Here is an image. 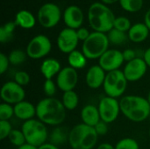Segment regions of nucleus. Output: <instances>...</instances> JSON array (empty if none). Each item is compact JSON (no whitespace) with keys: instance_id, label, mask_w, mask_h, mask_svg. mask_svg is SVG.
Instances as JSON below:
<instances>
[{"instance_id":"nucleus-1","label":"nucleus","mask_w":150,"mask_h":149,"mask_svg":"<svg viewBox=\"0 0 150 149\" xmlns=\"http://www.w3.org/2000/svg\"><path fill=\"white\" fill-rule=\"evenodd\" d=\"M36 116L45 125L60 126L66 118V108L55 97L41 99L36 105Z\"/></svg>"},{"instance_id":"nucleus-2","label":"nucleus","mask_w":150,"mask_h":149,"mask_svg":"<svg viewBox=\"0 0 150 149\" xmlns=\"http://www.w3.org/2000/svg\"><path fill=\"white\" fill-rule=\"evenodd\" d=\"M120 112L133 122H142L150 115V105L147 98L140 96H125L120 100Z\"/></svg>"},{"instance_id":"nucleus-3","label":"nucleus","mask_w":150,"mask_h":149,"mask_svg":"<svg viewBox=\"0 0 150 149\" xmlns=\"http://www.w3.org/2000/svg\"><path fill=\"white\" fill-rule=\"evenodd\" d=\"M88 20L94 32L105 33L113 28L115 16L105 4L97 2L88 10Z\"/></svg>"},{"instance_id":"nucleus-4","label":"nucleus","mask_w":150,"mask_h":149,"mask_svg":"<svg viewBox=\"0 0 150 149\" xmlns=\"http://www.w3.org/2000/svg\"><path fill=\"white\" fill-rule=\"evenodd\" d=\"M98 135L95 128L83 123L75 126L69 134V144L72 149H92L97 144Z\"/></svg>"},{"instance_id":"nucleus-5","label":"nucleus","mask_w":150,"mask_h":149,"mask_svg":"<svg viewBox=\"0 0 150 149\" xmlns=\"http://www.w3.org/2000/svg\"><path fill=\"white\" fill-rule=\"evenodd\" d=\"M109 40L105 33L93 32L90 37L83 42L82 52L87 59H99L107 50L109 47Z\"/></svg>"},{"instance_id":"nucleus-6","label":"nucleus","mask_w":150,"mask_h":149,"mask_svg":"<svg viewBox=\"0 0 150 149\" xmlns=\"http://www.w3.org/2000/svg\"><path fill=\"white\" fill-rule=\"evenodd\" d=\"M21 131L23 132L26 142L37 148L47 143L48 138L46 125L39 119H29L23 123Z\"/></svg>"},{"instance_id":"nucleus-7","label":"nucleus","mask_w":150,"mask_h":149,"mask_svg":"<svg viewBox=\"0 0 150 149\" xmlns=\"http://www.w3.org/2000/svg\"><path fill=\"white\" fill-rule=\"evenodd\" d=\"M127 82L123 71L117 69L106 73L103 88L108 97L118 98L125 93Z\"/></svg>"},{"instance_id":"nucleus-8","label":"nucleus","mask_w":150,"mask_h":149,"mask_svg":"<svg viewBox=\"0 0 150 149\" xmlns=\"http://www.w3.org/2000/svg\"><path fill=\"white\" fill-rule=\"evenodd\" d=\"M52 49V43L46 35L33 37L26 47V54L31 59L39 60L47 55Z\"/></svg>"},{"instance_id":"nucleus-9","label":"nucleus","mask_w":150,"mask_h":149,"mask_svg":"<svg viewBox=\"0 0 150 149\" xmlns=\"http://www.w3.org/2000/svg\"><path fill=\"white\" fill-rule=\"evenodd\" d=\"M61 17V9L54 3H46L38 11V20L45 28L55 26L59 23Z\"/></svg>"},{"instance_id":"nucleus-10","label":"nucleus","mask_w":150,"mask_h":149,"mask_svg":"<svg viewBox=\"0 0 150 149\" xmlns=\"http://www.w3.org/2000/svg\"><path fill=\"white\" fill-rule=\"evenodd\" d=\"M98 108L101 120L107 124L114 122L120 112V101L117 98H113L108 96L103 97L99 101Z\"/></svg>"},{"instance_id":"nucleus-11","label":"nucleus","mask_w":150,"mask_h":149,"mask_svg":"<svg viewBox=\"0 0 150 149\" xmlns=\"http://www.w3.org/2000/svg\"><path fill=\"white\" fill-rule=\"evenodd\" d=\"M0 96L4 103L9 105H17L24 101L25 97V90L22 86L14 81H9L3 84L0 91Z\"/></svg>"},{"instance_id":"nucleus-12","label":"nucleus","mask_w":150,"mask_h":149,"mask_svg":"<svg viewBox=\"0 0 150 149\" xmlns=\"http://www.w3.org/2000/svg\"><path fill=\"white\" fill-rule=\"evenodd\" d=\"M79 39L76 31L71 28H64L62 30L57 38V46L61 52L70 54L75 51L78 45Z\"/></svg>"},{"instance_id":"nucleus-13","label":"nucleus","mask_w":150,"mask_h":149,"mask_svg":"<svg viewBox=\"0 0 150 149\" xmlns=\"http://www.w3.org/2000/svg\"><path fill=\"white\" fill-rule=\"evenodd\" d=\"M125 61L123 53L117 49H108L99 59V66L105 71L110 72L119 69Z\"/></svg>"},{"instance_id":"nucleus-14","label":"nucleus","mask_w":150,"mask_h":149,"mask_svg":"<svg viewBox=\"0 0 150 149\" xmlns=\"http://www.w3.org/2000/svg\"><path fill=\"white\" fill-rule=\"evenodd\" d=\"M78 82V73L71 67L62 68L56 77L57 87L63 92L74 90Z\"/></svg>"},{"instance_id":"nucleus-15","label":"nucleus","mask_w":150,"mask_h":149,"mask_svg":"<svg viewBox=\"0 0 150 149\" xmlns=\"http://www.w3.org/2000/svg\"><path fill=\"white\" fill-rule=\"evenodd\" d=\"M148 65L143 58L137 57L127 62L123 73L128 82H136L142 79L147 72Z\"/></svg>"},{"instance_id":"nucleus-16","label":"nucleus","mask_w":150,"mask_h":149,"mask_svg":"<svg viewBox=\"0 0 150 149\" xmlns=\"http://www.w3.org/2000/svg\"><path fill=\"white\" fill-rule=\"evenodd\" d=\"M63 20L69 28L79 29L83 22V11L76 5H70L64 11Z\"/></svg>"},{"instance_id":"nucleus-17","label":"nucleus","mask_w":150,"mask_h":149,"mask_svg":"<svg viewBox=\"0 0 150 149\" xmlns=\"http://www.w3.org/2000/svg\"><path fill=\"white\" fill-rule=\"evenodd\" d=\"M106 76L105 71L99 66L94 65L89 68L86 74V84L89 88L96 90L104 85L105 79Z\"/></svg>"},{"instance_id":"nucleus-18","label":"nucleus","mask_w":150,"mask_h":149,"mask_svg":"<svg viewBox=\"0 0 150 149\" xmlns=\"http://www.w3.org/2000/svg\"><path fill=\"white\" fill-rule=\"evenodd\" d=\"M14 115L21 120H29L36 115V106L28 101H22L14 105Z\"/></svg>"},{"instance_id":"nucleus-19","label":"nucleus","mask_w":150,"mask_h":149,"mask_svg":"<svg viewBox=\"0 0 150 149\" xmlns=\"http://www.w3.org/2000/svg\"><path fill=\"white\" fill-rule=\"evenodd\" d=\"M81 119L83 124L94 127L99 121H101L98 108L93 105H85L81 111Z\"/></svg>"},{"instance_id":"nucleus-20","label":"nucleus","mask_w":150,"mask_h":149,"mask_svg":"<svg viewBox=\"0 0 150 149\" xmlns=\"http://www.w3.org/2000/svg\"><path fill=\"white\" fill-rule=\"evenodd\" d=\"M62 70L61 63L54 58H48L43 61L40 66V72L46 80H52Z\"/></svg>"},{"instance_id":"nucleus-21","label":"nucleus","mask_w":150,"mask_h":149,"mask_svg":"<svg viewBox=\"0 0 150 149\" xmlns=\"http://www.w3.org/2000/svg\"><path fill=\"white\" fill-rule=\"evenodd\" d=\"M128 39L135 43L144 41L149 35V29L145 23H136L133 25L128 31Z\"/></svg>"},{"instance_id":"nucleus-22","label":"nucleus","mask_w":150,"mask_h":149,"mask_svg":"<svg viewBox=\"0 0 150 149\" xmlns=\"http://www.w3.org/2000/svg\"><path fill=\"white\" fill-rule=\"evenodd\" d=\"M15 23L24 29H31L35 25V18L29 11L21 10L16 14Z\"/></svg>"},{"instance_id":"nucleus-23","label":"nucleus","mask_w":150,"mask_h":149,"mask_svg":"<svg viewBox=\"0 0 150 149\" xmlns=\"http://www.w3.org/2000/svg\"><path fill=\"white\" fill-rule=\"evenodd\" d=\"M69 132H68L66 128L62 126L55 127L49 134L50 143L55 146L65 144L67 141L69 142Z\"/></svg>"},{"instance_id":"nucleus-24","label":"nucleus","mask_w":150,"mask_h":149,"mask_svg":"<svg viewBox=\"0 0 150 149\" xmlns=\"http://www.w3.org/2000/svg\"><path fill=\"white\" fill-rule=\"evenodd\" d=\"M68 62L69 64V67L75 69H81L86 66L87 58L85 57L83 52L75 50L70 54H69Z\"/></svg>"},{"instance_id":"nucleus-25","label":"nucleus","mask_w":150,"mask_h":149,"mask_svg":"<svg viewBox=\"0 0 150 149\" xmlns=\"http://www.w3.org/2000/svg\"><path fill=\"white\" fill-rule=\"evenodd\" d=\"M17 26L15 21H10L5 23L0 27V42L6 43L12 40L14 36V31Z\"/></svg>"},{"instance_id":"nucleus-26","label":"nucleus","mask_w":150,"mask_h":149,"mask_svg":"<svg viewBox=\"0 0 150 149\" xmlns=\"http://www.w3.org/2000/svg\"><path fill=\"white\" fill-rule=\"evenodd\" d=\"M62 102L64 107L66 108V110L73 111L78 105L79 97H78V95L74 90H69V91H66L63 93Z\"/></svg>"},{"instance_id":"nucleus-27","label":"nucleus","mask_w":150,"mask_h":149,"mask_svg":"<svg viewBox=\"0 0 150 149\" xmlns=\"http://www.w3.org/2000/svg\"><path fill=\"white\" fill-rule=\"evenodd\" d=\"M107 37L109 42L113 45H122L128 39V35H127L126 32L117 30L115 28H112L110 32H108Z\"/></svg>"},{"instance_id":"nucleus-28","label":"nucleus","mask_w":150,"mask_h":149,"mask_svg":"<svg viewBox=\"0 0 150 149\" xmlns=\"http://www.w3.org/2000/svg\"><path fill=\"white\" fill-rule=\"evenodd\" d=\"M120 6L127 11L136 12L143 6V0H120Z\"/></svg>"},{"instance_id":"nucleus-29","label":"nucleus","mask_w":150,"mask_h":149,"mask_svg":"<svg viewBox=\"0 0 150 149\" xmlns=\"http://www.w3.org/2000/svg\"><path fill=\"white\" fill-rule=\"evenodd\" d=\"M8 139L12 145H14L18 148H19L20 146L26 143V140H25V137L23 132L21 130H18V129H13L11 131V133H10Z\"/></svg>"},{"instance_id":"nucleus-30","label":"nucleus","mask_w":150,"mask_h":149,"mask_svg":"<svg viewBox=\"0 0 150 149\" xmlns=\"http://www.w3.org/2000/svg\"><path fill=\"white\" fill-rule=\"evenodd\" d=\"M26 55H27L26 53H25L24 51L20 49H14L10 53V54L8 55V58L11 65L17 66V65L23 63L25 61Z\"/></svg>"},{"instance_id":"nucleus-31","label":"nucleus","mask_w":150,"mask_h":149,"mask_svg":"<svg viewBox=\"0 0 150 149\" xmlns=\"http://www.w3.org/2000/svg\"><path fill=\"white\" fill-rule=\"evenodd\" d=\"M131 26H132L131 22L127 18H126V17L115 18L114 24H113V28H115L117 30H120L121 32H128L130 30Z\"/></svg>"},{"instance_id":"nucleus-32","label":"nucleus","mask_w":150,"mask_h":149,"mask_svg":"<svg viewBox=\"0 0 150 149\" xmlns=\"http://www.w3.org/2000/svg\"><path fill=\"white\" fill-rule=\"evenodd\" d=\"M115 149H140L138 142L132 138H124L118 141Z\"/></svg>"},{"instance_id":"nucleus-33","label":"nucleus","mask_w":150,"mask_h":149,"mask_svg":"<svg viewBox=\"0 0 150 149\" xmlns=\"http://www.w3.org/2000/svg\"><path fill=\"white\" fill-rule=\"evenodd\" d=\"M14 115V107L7 103L0 104V120H9Z\"/></svg>"},{"instance_id":"nucleus-34","label":"nucleus","mask_w":150,"mask_h":149,"mask_svg":"<svg viewBox=\"0 0 150 149\" xmlns=\"http://www.w3.org/2000/svg\"><path fill=\"white\" fill-rule=\"evenodd\" d=\"M30 75L25 71H18L14 75V82L20 86H25L30 83Z\"/></svg>"},{"instance_id":"nucleus-35","label":"nucleus","mask_w":150,"mask_h":149,"mask_svg":"<svg viewBox=\"0 0 150 149\" xmlns=\"http://www.w3.org/2000/svg\"><path fill=\"white\" fill-rule=\"evenodd\" d=\"M12 130V126L9 120H0V140L4 141L8 138Z\"/></svg>"},{"instance_id":"nucleus-36","label":"nucleus","mask_w":150,"mask_h":149,"mask_svg":"<svg viewBox=\"0 0 150 149\" xmlns=\"http://www.w3.org/2000/svg\"><path fill=\"white\" fill-rule=\"evenodd\" d=\"M56 85L53 80H46L44 83L43 90L47 97H54L56 93Z\"/></svg>"},{"instance_id":"nucleus-37","label":"nucleus","mask_w":150,"mask_h":149,"mask_svg":"<svg viewBox=\"0 0 150 149\" xmlns=\"http://www.w3.org/2000/svg\"><path fill=\"white\" fill-rule=\"evenodd\" d=\"M10 64L11 63H10L8 56H6L3 53H1L0 54V74L1 75L4 74L7 71Z\"/></svg>"},{"instance_id":"nucleus-38","label":"nucleus","mask_w":150,"mask_h":149,"mask_svg":"<svg viewBox=\"0 0 150 149\" xmlns=\"http://www.w3.org/2000/svg\"><path fill=\"white\" fill-rule=\"evenodd\" d=\"M107 125H108L107 123L101 120L94 126L95 131L98 136H103V135H105L107 133V132H108V126Z\"/></svg>"},{"instance_id":"nucleus-39","label":"nucleus","mask_w":150,"mask_h":149,"mask_svg":"<svg viewBox=\"0 0 150 149\" xmlns=\"http://www.w3.org/2000/svg\"><path fill=\"white\" fill-rule=\"evenodd\" d=\"M76 33H77V37H78L79 40H82L83 42V41H85L90 37L91 32H90L87 28L80 27L79 29L76 30Z\"/></svg>"},{"instance_id":"nucleus-40","label":"nucleus","mask_w":150,"mask_h":149,"mask_svg":"<svg viewBox=\"0 0 150 149\" xmlns=\"http://www.w3.org/2000/svg\"><path fill=\"white\" fill-rule=\"evenodd\" d=\"M122 53H123L124 60H125V61H127V62H129V61L134 60L135 58H137L135 51L133 50V49H131V48H127V49H126V50H125L124 52H122Z\"/></svg>"},{"instance_id":"nucleus-41","label":"nucleus","mask_w":150,"mask_h":149,"mask_svg":"<svg viewBox=\"0 0 150 149\" xmlns=\"http://www.w3.org/2000/svg\"><path fill=\"white\" fill-rule=\"evenodd\" d=\"M143 59H144V61H146L148 67H149L150 68V47H149V48L144 52Z\"/></svg>"},{"instance_id":"nucleus-42","label":"nucleus","mask_w":150,"mask_h":149,"mask_svg":"<svg viewBox=\"0 0 150 149\" xmlns=\"http://www.w3.org/2000/svg\"><path fill=\"white\" fill-rule=\"evenodd\" d=\"M38 149H59L57 146L52 144V143H45L43 145H41L40 147H39Z\"/></svg>"},{"instance_id":"nucleus-43","label":"nucleus","mask_w":150,"mask_h":149,"mask_svg":"<svg viewBox=\"0 0 150 149\" xmlns=\"http://www.w3.org/2000/svg\"><path fill=\"white\" fill-rule=\"evenodd\" d=\"M144 23H145V25L148 26V28L149 29L150 31V9L146 12V14H145V17H144Z\"/></svg>"},{"instance_id":"nucleus-44","label":"nucleus","mask_w":150,"mask_h":149,"mask_svg":"<svg viewBox=\"0 0 150 149\" xmlns=\"http://www.w3.org/2000/svg\"><path fill=\"white\" fill-rule=\"evenodd\" d=\"M97 149H115V147L109 143H102L97 148Z\"/></svg>"},{"instance_id":"nucleus-45","label":"nucleus","mask_w":150,"mask_h":149,"mask_svg":"<svg viewBox=\"0 0 150 149\" xmlns=\"http://www.w3.org/2000/svg\"><path fill=\"white\" fill-rule=\"evenodd\" d=\"M18 149H38L37 147L32 145V144H29V143H25L24 145L20 146L19 148H18Z\"/></svg>"},{"instance_id":"nucleus-46","label":"nucleus","mask_w":150,"mask_h":149,"mask_svg":"<svg viewBox=\"0 0 150 149\" xmlns=\"http://www.w3.org/2000/svg\"><path fill=\"white\" fill-rule=\"evenodd\" d=\"M117 1L119 0H102V2L105 4H113V3H116Z\"/></svg>"},{"instance_id":"nucleus-47","label":"nucleus","mask_w":150,"mask_h":149,"mask_svg":"<svg viewBox=\"0 0 150 149\" xmlns=\"http://www.w3.org/2000/svg\"><path fill=\"white\" fill-rule=\"evenodd\" d=\"M147 99H148V101H149V105H150V91L149 92V95H148V97H147Z\"/></svg>"},{"instance_id":"nucleus-48","label":"nucleus","mask_w":150,"mask_h":149,"mask_svg":"<svg viewBox=\"0 0 150 149\" xmlns=\"http://www.w3.org/2000/svg\"><path fill=\"white\" fill-rule=\"evenodd\" d=\"M149 137H150V128H149Z\"/></svg>"}]
</instances>
